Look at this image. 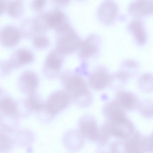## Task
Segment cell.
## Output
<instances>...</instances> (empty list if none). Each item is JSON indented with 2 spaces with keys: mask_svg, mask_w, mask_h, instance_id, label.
<instances>
[{
  "mask_svg": "<svg viewBox=\"0 0 153 153\" xmlns=\"http://www.w3.org/2000/svg\"><path fill=\"white\" fill-rule=\"evenodd\" d=\"M63 85L75 103L81 107H86L91 103L92 97L85 80L79 76L68 71L61 76Z\"/></svg>",
  "mask_w": 153,
  "mask_h": 153,
  "instance_id": "cell-1",
  "label": "cell"
},
{
  "mask_svg": "<svg viewBox=\"0 0 153 153\" xmlns=\"http://www.w3.org/2000/svg\"><path fill=\"white\" fill-rule=\"evenodd\" d=\"M56 34L55 49L63 55L71 53L80 48L82 42L71 26Z\"/></svg>",
  "mask_w": 153,
  "mask_h": 153,
  "instance_id": "cell-2",
  "label": "cell"
},
{
  "mask_svg": "<svg viewBox=\"0 0 153 153\" xmlns=\"http://www.w3.org/2000/svg\"><path fill=\"white\" fill-rule=\"evenodd\" d=\"M104 124L111 136L120 139L127 138L134 131L132 123L126 117L108 120Z\"/></svg>",
  "mask_w": 153,
  "mask_h": 153,
  "instance_id": "cell-3",
  "label": "cell"
},
{
  "mask_svg": "<svg viewBox=\"0 0 153 153\" xmlns=\"http://www.w3.org/2000/svg\"><path fill=\"white\" fill-rule=\"evenodd\" d=\"M72 99L66 91L59 90L52 93L45 103V108L51 115L57 114L66 108Z\"/></svg>",
  "mask_w": 153,
  "mask_h": 153,
  "instance_id": "cell-4",
  "label": "cell"
},
{
  "mask_svg": "<svg viewBox=\"0 0 153 153\" xmlns=\"http://www.w3.org/2000/svg\"><path fill=\"white\" fill-rule=\"evenodd\" d=\"M63 56L55 49L48 54L43 68L44 73L47 77L53 79L58 76L63 63Z\"/></svg>",
  "mask_w": 153,
  "mask_h": 153,
  "instance_id": "cell-5",
  "label": "cell"
},
{
  "mask_svg": "<svg viewBox=\"0 0 153 153\" xmlns=\"http://www.w3.org/2000/svg\"><path fill=\"white\" fill-rule=\"evenodd\" d=\"M118 13V7L113 0H105L99 7L97 16L99 20L102 23L109 25L115 22Z\"/></svg>",
  "mask_w": 153,
  "mask_h": 153,
  "instance_id": "cell-6",
  "label": "cell"
},
{
  "mask_svg": "<svg viewBox=\"0 0 153 153\" xmlns=\"http://www.w3.org/2000/svg\"><path fill=\"white\" fill-rule=\"evenodd\" d=\"M78 126L79 131L83 137L91 141H97L100 128L93 117L89 115L83 116L79 120Z\"/></svg>",
  "mask_w": 153,
  "mask_h": 153,
  "instance_id": "cell-7",
  "label": "cell"
},
{
  "mask_svg": "<svg viewBox=\"0 0 153 153\" xmlns=\"http://www.w3.org/2000/svg\"><path fill=\"white\" fill-rule=\"evenodd\" d=\"M123 143V150L128 153H141L147 152L146 137L138 132L134 131Z\"/></svg>",
  "mask_w": 153,
  "mask_h": 153,
  "instance_id": "cell-8",
  "label": "cell"
},
{
  "mask_svg": "<svg viewBox=\"0 0 153 153\" xmlns=\"http://www.w3.org/2000/svg\"><path fill=\"white\" fill-rule=\"evenodd\" d=\"M39 84L38 75L34 71L27 70L20 76L18 81L19 89L22 92L29 95L34 93Z\"/></svg>",
  "mask_w": 153,
  "mask_h": 153,
  "instance_id": "cell-9",
  "label": "cell"
},
{
  "mask_svg": "<svg viewBox=\"0 0 153 153\" xmlns=\"http://www.w3.org/2000/svg\"><path fill=\"white\" fill-rule=\"evenodd\" d=\"M41 16L48 29L52 28L55 29L69 22L66 15L58 9L50 10Z\"/></svg>",
  "mask_w": 153,
  "mask_h": 153,
  "instance_id": "cell-10",
  "label": "cell"
},
{
  "mask_svg": "<svg viewBox=\"0 0 153 153\" xmlns=\"http://www.w3.org/2000/svg\"><path fill=\"white\" fill-rule=\"evenodd\" d=\"M34 59V55L31 51L26 48H21L15 51L12 54L8 62L13 69L31 63Z\"/></svg>",
  "mask_w": 153,
  "mask_h": 153,
  "instance_id": "cell-11",
  "label": "cell"
},
{
  "mask_svg": "<svg viewBox=\"0 0 153 153\" xmlns=\"http://www.w3.org/2000/svg\"><path fill=\"white\" fill-rule=\"evenodd\" d=\"M21 39L19 30L12 25H7L3 27L0 32V42L3 46L11 47L16 45Z\"/></svg>",
  "mask_w": 153,
  "mask_h": 153,
  "instance_id": "cell-12",
  "label": "cell"
},
{
  "mask_svg": "<svg viewBox=\"0 0 153 153\" xmlns=\"http://www.w3.org/2000/svg\"><path fill=\"white\" fill-rule=\"evenodd\" d=\"M108 74L102 70H97L89 77L88 83L91 87L96 90H100L104 88L110 80Z\"/></svg>",
  "mask_w": 153,
  "mask_h": 153,
  "instance_id": "cell-13",
  "label": "cell"
},
{
  "mask_svg": "<svg viewBox=\"0 0 153 153\" xmlns=\"http://www.w3.org/2000/svg\"><path fill=\"white\" fill-rule=\"evenodd\" d=\"M114 100L125 110H132L138 104V99L134 94L126 91L119 92Z\"/></svg>",
  "mask_w": 153,
  "mask_h": 153,
  "instance_id": "cell-14",
  "label": "cell"
},
{
  "mask_svg": "<svg viewBox=\"0 0 153 153\" xmlns=\"http://www.w3.org/2000/svg\"><path fill=\"white\" fill-rule=\"evenodd\" d=\"M103 113L108 120L125 117V110L114 100L105 106Z\"/></svg>",
  "mask_w": 153,
  "mask_h": 153,
  "instance_id": "cell-15",
  "label": "cell"
},
{
  "mask_svg": "<svg viewBox=\"0 0 153 153\" xmlns=\"http://www.w3.org/2000/svg\"><path fill=\"white\" fill-rule=\"evenodd\" d=\"M128 30L132 34L136 44L143 46L147 42V36L142 24L139 22L131 23L128 26Z\"/></svg>",
  "mask_w": 153,
  "mask_h": 153,
  "instance_id": "cell-16",
  "label": "cell"
},
{
  "mask_svg": "<svg viewBox=\"0 0 153 153\" xmlns=\"http://www.w3.org/2000/svg\"><path fill=\"white\" fill-rule=\"evenodd\" d=\"M93 36H90L82 43L80 47L79 56L82 58H86L94 54L97 49L96 43L94 41Z\"/></svg>",
  "mask_w": 153,
  "mask_h": 153,
  "instance_id": "cell-17",
  "label": "cell"
},
{
  "mask_svg": "<svg viewBox=\"0 0 153 153\" xmlns=\"http://www.w3.org/2000/svg\"><path fill=\"white\" fill-rule=\"evenodd\" d=\"M140 68V64L136 61L127 60L123 62L121 72L128 78L135 76L139 72Z\"/></svg>",
  "mask_w": 153,
  "mask_h": 153,
  "instance_id": "cell-18",
  "label": "cell"
},
{
  "mask_svg": "<svg viewBox=\"0 0 153 153\" xmlns=\"http://www.w3.org/2000/svg\"><path fill=\"white\" fill-rule=\"evenodd\" d=\"M137 83L139 88L145 91H153V74L146 73L138 78Z\"/></svg>",
  "mask_w": 153,
  "mask_h": 153,
  "instance_id": "cell-19",
  "label": "cell"
},
{
  "mask_svg": "<svg viewBox=\"0 0 153 153\" xmlns=\"http://www.w3.org/2000/svg\"><path fill=\"white\" fill-rule=\"evenodd\" d=\"M7 11L10 16L14 18L20 17L23 12V7L18 0L9 1L7 3Z\"/></svg>",
  "mask_w": 153,
  "mask_h": 153,
  "instance_id": "cell-20",
  "label": "cell"
},
{
  "mask_svg": "<svg viewBox=\"0 0 153 153\" xmlns=\"http://www.w3.org/2000/svg\"><path fill=\"white\" fill-rule=\"evenodd\" d=\"M0 105L1 111L5 114H13L16 110V102L9 97H6L3 98L0 101Z\"/></svg>",
  "mask_w": 153,
  "mask_h": 153,
  "instance_id": "cell-21",
  "label": "cell"
},
{
  "mask_svg": "<svg viewBox=\"0 0 153 153\" xmlns=\"http://www.w3.org/2000/svg\"><path fill=\"white\" fill-rule=\"evenodd\" d=\"M27 100V105L31 110L38 111L45 108V103L34 93L29 95Z\"/></svg>",
  "mask_w": 153,
  "mask_h": 153,
  "instance_id": "cell-22",
  "label": "cell"
},
{
  "mask_svg": "<svg viewBox=\"0 0 153 153\" xmlns=\"http://www.w3.org/2000/svg\"><path fill=\"white\" fill-rule=\"evenodd\" d=\"M33 44L37 48L44 49L49 46L50 41L48 37L44 34H39L33 37Z\"/></svg>",
  "mask_w": 153,
  "mask_h": 153,
  "instance_id": "cell-23",
  "label": "cell"
},
{
  "mask_svg": "<svg viewBox=\"0 0 153 153\" xmlns=\"http://www.w3.org/2000/svg\"><path fill=\"white\" fill-rule=\"evenodd\" d=\"M0 150H4L9 149L11 145L10 138L4 134H1Z\"/></svg>",
  "mask_w": 153,
  "mask_h": 153,
  "instance_id": "cell-24",
  "label": "cell"
},
{
  "mask_svg": "<svg viewBox=\"0 0 153 153\" xmlns=\"http://www.w3.org/2000/svg\"><path fill=\"white\" fill-rule=\"evenodd\" d=\"M46 0H33L32 3V7L34 10L40 11L44 7Z\"/></svg>",
  "mask_w": 153,
  "mask_h": 153,
  "instance_id": "cell-25",
  "label": "cell"
},
{
  "mask_svg": "<svg viewBox=\"0 0 153 153\" xmlns=\"http://www.w3.org/2000/svg\"><path fill=\"white\" fill-rule=\"evenodd\" d=\"M1 71L3 75H7L10 73L13 69L8 61H4L1 63Z\"/></svg>",
  "mask_w": 153,
  "mask_h": 153,
  "instance_id": "cell-26",
  "label": "cell"
},
{
  "mask_svg": "<svg viewBox=\"0 0 153 153\" xmlns=\"http://www.w3.org/2000/svg\"><path fill=\"white\" fill-rule=\"evenodd\" d=\"M146 143L148 152L153 151V133L146 137Z\"/></svg>",
  "mask_w": 153,
  "mask_h": 153,
  "instance_id": "cell-27",
  "label": "cell"
},
{
  "mask_svg": "<svg viewBox=\"0 0 153 153\" xmlns=\"http://www.w3.org/2000/svg\"><path fill=\"white\" fill-rule=\"evenodd\" d=\"M4 0H0V14H2L7 10V4Z\"/></svg>",
  "mask_w": 153,
  "mask_h": 153,
  "instance_id": "cell-28",
  "label": "cell"
},
{
  "mask_svg": "<svg viewBox=\"0 0 153 153\" xmlns=\"http://www.w3.org/2000/svg\"><path fill=\"white\" fill-rule=\"evenodd\" d=\"M57 4L61 6H65L67 5L71 0H54Z\"/></svg>",
  "mask_w": 153,
  "mask_h": 153,
  "instance_id": "cell-29",
  "label": "cell"
},
{
  "mask_svg": "<svg viewBox=\"0 0 153 153\" xmlns=\"http://www.w3.org/2000/svg\"><path fill=\"white\" fill-rule=\"evenodd\" d=\"M79 1H84L85 0H77Z\"/></svg>",
  "mask_w": 153,
  "mask_h": 153,
  "instance_id": "cell-30",
  "label": "cell"
}]
</instances>
